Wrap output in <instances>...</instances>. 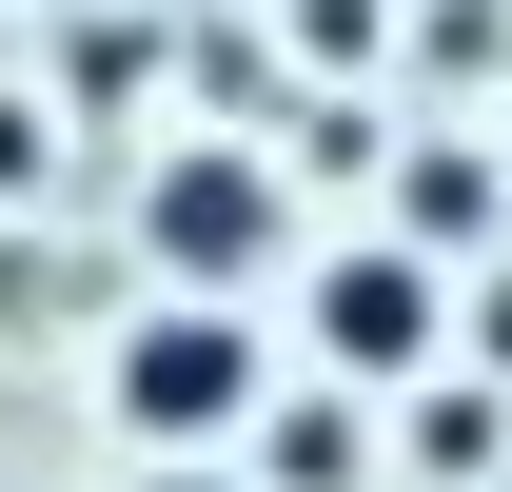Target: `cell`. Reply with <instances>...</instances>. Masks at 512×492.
<instances>
[{"label": "cell", "mask_w": 512, "mask_h": 492, "mask_svg": "<svg viewBox=\"0 0 512 492\" xmlns=\"http://www.w3.org/2000/svg\"><path fill=\"white\" fill-rule=\"evenodd\" d=\"M138 256H158L178 296H237L256 256H276V158H256V138H178V158L138 178Z\"/></svg>", "instance_id": "cell-3"}, {"label": "cell", "mask_w": 512, "mask_h": 492, "mask_svg": "<svg viewBox=\"0 0 512 492\" xmlns=\"http://www.w3.org/2000/svg\"><path fill=\"white\" fill-rule=\"evenodd\" d=\"M138 492H237V473H217V453H197V473H138Z\"/></svg>", "instance_id": "cell-11"}, {"label": "cell", "mask_w": 512, "mask_h": 492, "mask_svg": "<svg viewBox=\"0 0 512 492\" xmlns=\"http://www.w3.org/2000/svg\"><path fill=\"white\" fill-rule=\"evenodd\" d=\"M394 158V119H355V99H316V119H296V178H375Z\"/></svg>", "instance_id": "cell-8"}, {"label": "cell", "mask_w": 512, "mask_h": 492, "mask_svg": "<svg viewBox=\"0 0 512 492\" xmlns=\"http://www.w3.org/2000/svg\"><path fill=\"white\" fill-rule=\"evenodd\" d=\"M493 492H512V473H493Z\"/></svg>", "instance_id": "cell-12"}, {"label": "cell", "mask_w": 512, "mask_h": 492, "mask_svg": "<svg viewBox=\"0 0 512 492\" xmlns=\"http://www.w3.org/2000/svg\"><path fill=\"white\" fill-rule=\"evenodd\" d=\"M375 473V394H256V492H355Z\"/></svg>", "instance_id": "cell-4"}, {"label": "cell", "mask_w": 512, "mask_h": 492, "mask_svg": "<svg viewBox=\"0 0 512 492\" xmlns=\"http://www.w3.org/2000/svg\"><path fill=\"white\" fill-rule=\"evenodd\" d=\"M296 315H316L335 394H434V355H453V276H434L414 237H355L316 296H296Z\"/></svg>", "instance_id": "cell-2"}, {"label": "cell", "mask_w": 512, "mask_h": 492, "mask_svg": "<svg viewBox=\"0 0 512 492\" xmlns=\"http://www.w3.org/2000/svg\"><path fill=\"white\" fill-rule=\"evenodd\" d=\"M40 158H60V119H40V99L0 79V197H40Z\"/></svg>", "instance_id": "cell-9"}, {"label": "cell", "mask_w": 512, "mask_h": 492, "mask_svg": "<svg viewBox=\"0 0 512 492\" xmlns=\"http://www.w3.org/2000/svg\"><path fill=\"white\" fill-rule=\"evenodd\" d=\"M119 433H158V473H197L217 433H256V335H237V296L119 315Z\"/></svg>", "instance_id": "cell-1"}, {"label": "cell", "mask_w": 512, "mask_h": 492, "mask_svg": "<svg viewBox=\"0 0 512 492\" xmlns=\"http://www.w3.org/2000/svg\"><path fill=\"white\" fill-rule=\"evenodd\" d=\"M394 197H414V256H453V237H493L512 158H473V138H414V158H394Z\"/></svg>", "instance_id": "cell-5"}, {"label": "cell", "mask_w": 512, "mask_h": 492, "mask_svg": "<svg viewBox=\"0 0 512 492\" xmlns=\"http://www.w3.org/2000/svg\"><path fill=\"white\" fill-rule=\"evenodd\" d=\"M394 453H414V473H453V492H493V473H512V394H453V374H434V394L394 414Z\"/></svg>", "instance_id": "cell-6"}, {"label": "cell", "mask_w": 512, "mask_h": 492, "mask_svg": "<svg viewBox=\"0 0 512 492\" xmlns=\"http://www.w3.org/2000/svg\"><path fill=\"white\" fill-rule=\"evenodd\" d=\"M296 60H316V79H375L394 60V0H296Z\"/></svg>", "instance_id": "cell-7"}, {"label": "cell", "mask_w": 512, "mask_h": 492, "mask_svg": "<svg viewBox=\"0 0 512 492\" xmlns=\"http://www.w3.org/2000/svg\"><path fill=\"white\" fill-rule=\"evenodd\" d=\"M453 355H473V374H512V276H473V296H453Z\"/></svg>", "instance_id": "cell-10"}]
</instances>
